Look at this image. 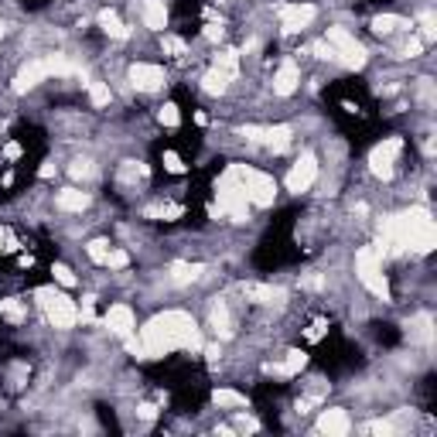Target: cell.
Returning <instances> with one entry per match:
<instances>
[{
	"instance_id": "cell-40",
	"label": "cell",
	"mask_w": 437,
	"mask_h": 437,
	"mask_svg": "<svg viewBox=\"0 0 437 437\" xmlns=\"http://www.w3.org/2000/svg\"><path fill=\"white\" fill-rule=\"evenodd\" d=\"M137 413H140L144 420H154V417H157V407H151V403H144V407H137Z\"/></svg>"
},
{
	"instance_id": "cell-21",
	"label": "cell",
	"mask_w": 437,
	"mask_h": 437,
	"mask_svg": "<svg viewBox=\"0 0 437 437\" xmlns=\"http://www.w3.org/2000/svg\"><path fill=\"white\" fill-rule=\"evenodd\" d=\"M212 403H215V407H226V410H243V407H246V396L236 393V389H215V393H212Z\"/></svg>"
},
{
	"instance_id": "cell-33",
	"label": "cell",
	"mask_w": 437,
	"mask_h": 437,
	"mask_svg": "<svg viewBox=\"0 0 437 437\" xmlns=\"http://www.w3.org/2000/svg\"><path fill=\"white\" fill-rule=\"evenodd\" d=\"M157 116H161V123H164V127H178V123H181V113H178V106H175V103H164Z\"/></svg>"
},
{
	"instance_id": "cell-30",
	"label": "cell",
	"mask_w": 437,
	"mask_h": 437,
	"mask_svg": "<svg viewBox=\"0 0 437 437\" xmlns=\"http://www.w3.org/2000/svg\"><path fill=\"white\" fill-rule=\"evenodd\" d=\"M45 65H48V76H69V72H72V65H69V58H65V55H48V58H45Z\"/></svg>"
},
{
	"instance_id": "cell-46",
	"label": "cell",
	"mask_w": 437,
	"mask_h": 437,
	"mask_svg": "<svg viewBox=\"0 0 437 437\" xmlns=\"http://www.w3.org/2000/svg\"><path fill=\"white\" fill-rule=\"evenodd\" d=\"M0 243H4V229H0ZM0 250H4V246H0Z\"/></svg>"
},
{
	"instance_id": "cell-19",
	"label": "cell",
	"mask_w": 437,
	"mask_h": 437,
	"mask_svg": "<svg viewBox=\"0 0 437 437\" xmlns=\"http://www.w3.org/2000/svg\"><path fill=\"white\" fill-rule=\"evenodd\" d=\"M100 27H103L109 38H116V41H127V38H130L127 25L116 18V11H100Z\"/></svg>"
},
{
	"instance_id": "cell-13",
	"label": "cell",
	"mask_w": 437,
	"mask_h": 437,
	"mask_svg": "<svg viewBox=\"0 0 437 437\" xmlns=\"http://www.w3.org/2000/svg\"><path fill=\"white\" fill-rule=\"evenodd\" d=\"M48 79V65H45V58H38V62H27L25 69L14 76V93H27V89H34L38 82H45Z\"/></svg>"
},
{
	"instance_id": "cell-23",
	"label": "cell",
	"mask_w": 437,
	"mask_h": 437,
	"mask_svg": "<svg viewBox=\"0 0 437 437\" xmlns=\"http://www.w3.org/2000/svg\"><path fill=\"white\" fill-rule=\"evenodd\" d=\"M212 328H215V335H219V338H229V335H232L229 311H226V304H222V301H219V304H212Z\"/></svg>"
},
{
	"instance_id": "cell-22",
	"label": "cell",
	"mask_w": 437,
	"mask_h": 437,
	"mask_svg": "<svg viewBox=\"0 0 437 437\" xmlns=\"http://www.w3.org/2000/svg\"><path fill=\"white\" fill-rule=\"evenodd\" d=\"M304 365H308V356L294 349V352H287V359H283L281 365H274V372H281V376H297Z\"/></svg>"
},
{
	"instance_id": "cell-8",
	"label": "cell",
	"mask_w": 437,
	"mask_h": 437,
	"mask_svg": "<svg viewBox=\"0 0 437 437\" xmlns=\"http://www.w3.org/2000/svg\"><path fill=\"white\" fill-rule=\"evenodd\" d=\"M403 151V140L400 137H389L383 144H376L372 147V154H369V168H372V175L376 178H389L393 175V164H396V157Z\"/></svg>"
},
{
	"instance_id": "cell-47",
	"label": "cell",
	"mask_w": 437,
	"mask_h": 437,
	"mask_svg": "<svg viewBox=\"0 0 437 437\" xmlns=\"http://www.w3.org/2000/svg\"><path fill=\"white\" fill-rule=\"evenodd\" d=\"M0 38H4V25H0Z\"/></svg>"
},
{
	"instance_id": "cell-34",
	"label": "cell",
	"mask_w": 437,
	"mask_h": 437,
	"mask_svg": "<svg viewBox=\"0 0 437 437\" xmlns=\"http://www.w3.org/2000/svg\"><path fill=\"white\" fill-rule=\"evenodd\" d=\"M127 263H130L127 250H109V257H106V263H103V267H109V270H123Z\"/></svg>"
},
{
	"instance_id": "cell-5",
	"label": "cell",
	"mask_w": 437,
	"mask_h": 437,
	"mask_svg": "<svg viewBox=\"0 0 437 437\" xmlns=\"http://www.w3.org/2000/svg\"><path fill=\"white\" fill-rule=\"evenodd\" d=\"M38 297H41V308L48 314V321H52L55 328H72L79 321V308L76 301L69 297V294H62V290H52V287H45V290H38Z\"/></svg>"
},
{
	"instance_id": "cell-14",
	"label": "cell",
	"mask_w": 437,
	"mask_h": 437,
	"mask_svg": "<svg viewBox=\"0 0 437 437\" xmlns=\"http://www.w3.org/2000/svg\"><path fill=\"white\" fill-rule=\"evenodd\" d=\"M297 82H301L297 62H294V58H283L281 69H277V76H274V93H277V96H290V93L297 89Z\"/></svg>"
},
{
	"instance_id": "cell-20",
	"label": "cell",
	"mask_w": 437,
	"mask_h": 437,
	"mask_svg": "<svg viewBox=\"0 0 437 437\" xmlns=\"http://www.w3.org/2000/svg\"><path fill=\"white\" fill-rule=\"evenodd\" d=\"M199 277H202V263H184V260L171 263V281L175 283H195Z\"/></svg>"
},
{
	"instance_id": "cell-27",
	"label": "cell",
	"mask_w": 437,
	"mask_h": 437,
	"mask_svg": "<svg viewBox=\"0 0 437 437\" xmlns=\"http://www.w3.org/2000/svg\"><path fill=\"white\" fill-rule=\"evenodd\" d=\"M0 314H4L7 321H14V325H21V321L27 318L25 304H21V301H14V297H4V301H0Z\"/></svg>"
},
{
	"instance_id": "cell-24",
	"label": "cell",
	"mask_w": 437,
	"mask_h": 437,
	"mask_svg": "<svg viewBox=\"0 0 437 437\" xmlns=\"http://www.w3.org/2000/svg\"><path fill=\"white\" fill-rule=\"evenodd\" d=\"M263 144L270 147V151H287V144H290V127H267V137H263Z\"/></svg>"
},
{
	"instance_id": "cell-25",
	"label": "cell",
	"mask_w": 437,
	"mask_h": 437,
	"mask_svg": "<svg viewBox=\"0 0 437 437\" xmlns=\"http://www.w3.org/2000/svg\"><path fill=\"white\" fill-rule=\"evenodd\" d=\"M215 72H222L226 79H236L239 76V55L236 52H222V55H215V65H212Z\"/></svg>"
},
{
	"instance_id": "cell-29",
	"label": "cell",
	"mask_w": 437,
	"mask_h": 437,
	"mask_svg": "<svg viewBox=\"0 0 437 437\" xmlns=\"http://www.w3.org/2000/svg\"><path fill=\"white\" fill-rule=\"evenodd\" d=\"M109 86L106 82H89V103L96 106V109H103V106H109Z\"/></svg>"
},
{
	"instance_id": "cell-41",
	"label": "cell",
	"mask_w": 437,
	"mask_h": 437,
	"mask_svg": "<svg viewBox=\"0 0 437 437\" xmlns=\"http://www.w3.org/2000/svg\"><path fill=\"white\" fill-rule=\"evenodd\" d=\"M4 157H7V161L21 157V144H7V147H4Z\"/></svg>"
},
{
	"instance_id": "cell-9",
	"label": "cell",
	"mask_w": 437,
	"mask_h": 437,
	"mask_svg": "<svg viewBox=\"0 0 437 437\" xmlns=\"http://www.w3.org/2000/svg\"><path fill=\"white\" fill-rule=\"evenodd\" d=\"M314 178H318V157L301 154L294 161V168L287 171V191L301 195V191H308L311 184H314Z\"/></svg>"
},
{
	"instance_id": "cell-12",
	"label": "cell",
	"mask_w": 437,
	"mask_h": 437,
	"mask_svg": "<svg viewBox=\"0 0 437 437\" xmlns=\"http://www.w3.org/2000/svg\"><path fill=\"white\" fill-rule=\"evenodd\" d=\"M103 325L113 335H120V338H130V335L137 332V318H133V311H130L127 304H113V308L106 311Z\"/></svg>"
},
{
	"instance_id": "cell-10",
	"label": "cell",
	"mask_w": 437,
	"mask_h": 437,
	"mask_svg": "<svg viewBox=\"0 0 437 437\" xmlns=\"http://www.w3.org/2000/svg\"><path fill=\"white\" fill-rule=\"evenodd\" d=\"M314 18H318V7H314V4H283L281 7V27L287 34L304 31Z\"/></svg>"
},
{
	"instance_id": "cell-16",
	"label": "cell",
	"mask_w": 437,
	"mask_h": 437,
	"mask_svg": "<svg viewBox=\"0 0 437 437\" xmlns=\"http://www.w3.org/2000/svg\"><path fill=\"white\" fill-rule=\"evenodd\" d=\"M243 294L250 301H257V304H281L283 301V290L281 287H270V283H246Z\"/></svg>"
},
{
	"instance_id": "cell-18",
	"label": "cell",
	"mask_w": 437,
	"mask_h": 437,
	"mask_svg": "<svg viewBox=\"0 0 437 437\" xmlns=\"http://www.w3.org/2000/svg\"><path fill=\"white\" fill-rule=\"evenodd\" d=\"M86 206H89V195L79 188H65L55 195V208H62V212H82Z\"/></svg>"
},
{
	"instance_id": "cell-4",
	"label": "cell",
	"mask_w": 437,
	"mask_h": 437,
	"mask_svg": "<svg viewBox=\"0 0 437 437\" xmlns=\"http://www.w3.org/2000/svg\"><path fill=\"white\" fill-rule=\"evenodd\" d=\"M379 250L376 246H362L359 253H356V274H359L362 287L369 290V294H376V297H389V283L383 277V263H379Z\"/></svg>"
},
{
	"instance_id": "cell-38",
	"label": "cell",
	"mask_w": 437,
	"mask_h": 437,
	"mask_svg": "<svg viewBox=\"0 0 437 437\" xmlns=\"http://www.w3.org/2000/svg\"><path fill=\"white\" fill-rule=\"evenodd\" d=\"M420 52H424V38H410L407 48H403V55H410V58H417Z\"/></svg>"
},
{
	"instance_id": "cell-1",
	"label": "cell",
	"mask_w": 437,
	"mask_h": 437,
	"mask_svg": "<svg viewBox=\"0 0 437 437\" xmlns=\"http://www.w3.org/2000/svg\"><path fill=\"white\" fill-rule=\"evenodd\" d=\"M140 349H144V359H164L175 349L199 352L202 349V335H199L195 321L184 311H164V314H157L151 325L140 328Z\"/></svg>"
},
{
	"instance_id": "cell-7",
	"label": "cell",
	"mask_w": 437,
	"mask_h": 437,
	"mask_svg": "<svg viewBox=\"0 0 437 437\" xmlns=\"http://www.w3.org/2000/svg\"><path fill=\"white\" fill-rule=\"evenodd\" d=\"M328 45L335 52V62H342L345 69H362L365 65V48L356 41V34H349L345 27H328Z\"/></svg>"
},
{
	"instance_id": "cell-3",
	"label": "cell",
	"mask_w": 437,
	"mask_h": 437,
	"mask_svg": "<svg viewBox=\"0 0 437 437\" xmlns=\"http://www.w3.org/2000/svg\"><path fill=\"white\" fill-rule=\"evenodd\" d=\"M215 199H219V215L229 212L236 222H246V219H250V199H246V184H243L239 164H232L229 171L219 178V184H215Z\"/></svg>"
},
{
	"instance_id": "cell-32",
	"label": "cell",
	"mask_w": 437,
	"mask_h": 437,
	"mask_svg": "<svg viewBox=\"0 0 437 437\" xmlns=\"http://www.w3.org/2000/svg\"><path fill=\"white\" fill-rule=\"evenodd\" d=\"M52 274H55V281L62 283V287H76V283H79V277L69 270V267H65V263H55Z\"/></svg>"
},
{
	"instance_id": "cell-2",
	"label": "cell",
	"mask_w": 437,
	"mask_h": 437,
	"mask_svg": "<svg viewBox=\"0 0 437 437\" xmlns=\"http://www.w3.org/2000/svg\"><path fill=\"white\" fill-rule=\"evenodd\" d=\"M379 236L383 243L376 246L383 253L386 246L389 250H417V253H431L437 246V226L431 219V212L420 206H413L410 212L403 215H386L379 222Z\"/></svg>"
},
{
	"instance_id": "cell-35",
	"label": "cell",
	"mask_w": 437,
	"mask_h": 437,
	"mask_svg": "<svg viewBox=\"0 0 437 437\" xmlns=\"http://www.w3.org/2000/svg\"><path fill=\"white\" fill-rule=\"evenodd\" d=\"M164 52L175 55V58H181V55H188V45H184L181 38H171V34H168V38H164Z\"/></svg>"
},
{
	"instance_id": "cell-15",
	"label": "cell",
	"mask_w": 437,
	"mask_h": 437,
	"mask_svg": "<svg viewBox=\"0 0 437 437\" xmlns=\"http://www.w3.org/2000/svg\"><path fill=\"white\" fill-rule=\"evenodd\" d=\"M349 431H352V424H349V413L345 410H325L318 417V434L345 437Z\"/></svg>"
},
{
	"instance_id": "cell-36",
	"label": "cell",
	"mask_w": 437,
	"mask_h": 437,
	"mask_svg": "<svg viewBox=\"0 0 437 437\" xmlns=\"http://www.w3.org/2000/svg\"><path fill=\"white\" fill-rule=\"evenodd\" d=\"M420 27H424V41H434L437 27H434V14H431V11H424V14H420Z\"/></svg>"
},
{
	"instance_id": "cell-37",
	"label": "cell",
	"mask_w": 437,
	"mask_h": 437,
	"mask_svg": "<svg viewBox=\"0 0 437 437\" xmlns=\"http://www.w3.org/2000/svg\"><path fill=\"white\" fill-rule=\"evenodd\" d=\"M164 168H168L171 175H181V171H184V161H181L175 151H164Z\"/></svg>"
},
{
	"instance_id": "cell-43",
	"label": "cell",
	"mask_w": 437,
	"mask_h": 437,
	"mask_svg": "<svg viewBox=\"0 0 437 437\" xmlns=\"http://www.w3.org/2000/svg\"><path fill=\"white\" fill-rule=\"evenodd\" d=\"M206 38L219 41V38H222V25H208V27H206Z\"/></svg>"
},
{
	"instance_id": "cell-17",
	"label": "cell",
	"mask_w": 437,
	"mask_h": 437,
	"mask_svg": "<svg viewBox=\"0 0 437 437\" xmlns=\"http://www.w3.org/2000/svg\"><path fill=\"white\" fill-rule=\"evenodd\" d=\"M144 25L151 31H164L168 27V7L164 0H144Z\"/></svg>"
},
{
	"instance_id": "cell-45",
	"label": "cell",
	"mask_w": 437,
	"mask_h": 437,
	"mask_svg": "<svg viewBox=\"0 0 437 437\" xmlns=\"http://www.w3.org/2000/svg\"><path fill=\"white\" fill-rule=\"evenodd\" d=\"M206 356H208L212 362H215V359H219V345H208V349H206Z\"/></svg>"
},
{
	"instance_id": "cell-31",
	"label": "cell",
	"mask_w": 437,
	"mask_h": 437,
	"mask_svg": "<svg viewBox=\"0 0 437 437\" xmlns=\"http://www.w3.org/2000/svg\"><path fill=\"white\" fill-rule=\"evenodd\" d=\"M86 250H89V260H93V263H106V257H109V243H106V239H93Z\"/></svg>"
},
{
	"instance_id": "cell-44",
	"label": "cell",
	"mask_w": 437,
	"mask_h": 437,
	"mask_svg": "<svg viewBox=\"0 0 437 437\" xmlns=\"http://www.w3.org/2000/svg\"><path fill=\"white\" fill-rule=\"evenodd\" d=\"M38 175H41V178H52V175H55V164H52V161H48V164H41V171H38Z\"/></svg>"
},
{
	"instance_id": "cell-26",
	"label": "cell",
	"mask_w": 437,
	"mask_h": 437,
	"mask_svg": "<svg viewBox=\"0 0 437 437\" xmlns=\"http://www.w3.org/2000/svg\"><path fill=\"white\" fill-rule=\"evenodd\" d=\"M202 89H206L208 96H222V93L229 89V79L212 69V72H206V79H202Z\"/></svg>"
},
{
	"instance_id": "cell-39",
	"label": "cell",
	"mask_w": 437,
	"mask_h": 437,
	"mask_svg": "<svg viewBox=\"0 0 437 437\" xmlns=\"http://www.w3.org/2000/svg\"><path fill=\"white\" fill-rule=\"evenodd\" d=\"M369 431H372V434H393V424H386V420H376V424H369Z\"/></svg>"
},
{
	"instance_id": "cell-11",
	"label": "cell",
	"mask_w": 437,
	"mask_h": 437,
	"mask_svg": "<svg viewBox=\"0 0 437 437\" xmlns=\"http://www.w3.org/2000/svg\"><path fill=\"white\" fill-rule=\"evenodd\" d=\"M130 82L140 89V93H154L164 86V69L161 65H151V62H137L130 69Z\"/></svg>"
},
{
	"instance_id": "cell-28",
	"label": "cell",
	"mask_w": 437,
	"mask_h": 437,
	"mask_svg": "<svg viewBox=\"0 0 437 437\" xmlns=\"http://www.w3.org/2000/svg\"><path fill=\"white\" fill-rule=\"evenodd\" d=\"M400 27H407V21L396 18V14H379V18L372 21V31H376V34H393V31H400Z\"/></svg>"
},
{
	"instance_id": "cell-6",
	"label": "cell",
	"mask_w": 437,
	"mask_h": 437,
	"mask_svg": "<svg viewBox=\"0 0 437 437\" xmlns=\"http://www.w3.org/2000/svg\"><path fill=\"white\" fill-rule=\"evenodd\" d=\"M239 171H243V184H246V199H250V206H260V208L274 206V199H277V181L270 178L267 171L246 168V164H239Z\"/></svg>"
},
{
	"instance_id": "cell-42",
	"label": "cell",
	"mask_w": 437,
	"mask_h": 437,
	"mask_svg": "<svg viewBox=\"0 0 437 437\" xmlns=\"http://www.w3.org/2000/svg\"><path fill=\"white\" fill-rule=\"evenodd\" d=\"M72 175H76V178H86V175H89V164H86V161H76V164H72Z\"/></svg>"
}]
</instances>
